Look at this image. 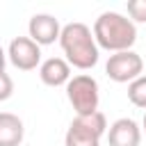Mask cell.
<instances>
[{
    "label": "cell",
    "instance_id": "6da1fadb",
    "mask_svg": "<svg viewBox=\"0 0 146 146\" xmlns=\"http://www.w3.org/2000/svg\"><path fill=\"white\" fill-rule=\"evenodd\" d=\"M59 46L66 55V62L68 66H75L80 71H89L98 64V57H100V50L96 46V39H94V32L89 25L80 23V21H73V23H66L59 32Z\"/></svg>",
    "mask_w": 146,
    "mask_h": 146
},
{
    "label": "cell",
    "instance_id": "7a4b0ae2",
    "mask_svg": "<svg viewBox=\"0 0 146 146\" xmlns=\"http://www.w3.org/2000/svg\"><path fill=\"white\" fill-rule=\"evenodd\" d=\"M94 39L98 50H110V52H121V50H132L137 41V25L119 14V11H103L94 21Z\"/></svg>",
    "mask_w": 146,
    "mask_h": 146
},
{
    "label": "cell",
    "instance_id": "3957f363",
    "mask_svg": "<svg viewBox=\"0 0 146 146\" xmlns=\"http://www.w3.org/2000/svg\"><path fill=\"white\" fill-rule=\"evenodd\" d=\"M66 98H68L71 107L75 110V116H87V114L98 112L100 89H98L96 78H91L89 73L73 75L66 82Z\"/></svg>",
    "mask_w": 146,
    "mask_h": 146
},
{
    "label": "cell",
    "instance_id": "277c9868",
    "mask_svg": "<svg viewBox=\"0 0 146 146\" xmlns=\"http://www.w3.org/2000/svg\"><path fill=\"white\" fill-rule=\"evenodd\" d=\"M105 132H107V119L103 112L75 116L64 135V146H100Z\"/></svg>",
    "mask_w": 146,
    "mask_h": 146
},
{
    "label": "cell",
    "instance_id": "5b68a950",
    "mask_svg": "<svg viewBox=\"0 0 146 146\" xmlns=\"http://www.w3.org/2000/svg\"><path fill=\"white\" fill-rule=\"evenodd\" d=\"M144 71V59L135 52V50H121V52H112L107 64H105V73L110 80L123 84V82H132L141 75Z\"/></svg>",
    "mask_w": 146,
    "mask_h": 146
},
{
    "label": "cell",
    "instance_id": "8992f818",
    "mask_svg": "<svg viewBox=\"0 0 146 146\" xmlns=\"http://www.w3.org/2000/svg\"><path fill=\"white\" fill-rule=\"evenodd\" d=\"M7 59L18 71H34L41 64V46L30 36H14L7 46Z\"/></svg>",
    "mask_w": 146,
    "mask_h": 146
},
{
    "label": "cell",
    "instance_id": "52a82bcc",
    "mask_svg": "<svg viewBox=\"0 0 146 146\" xmlns=\"http://www.w3.org/2000/svg\"><path fill=\"white\" fill-rule=\"evenodd\" d=\"M27 32L36 46H50V43L59 41L62 25L52 14H34L27 23Z\"/></svg>",
    "mask_w": 146,
    "mask_h": 146
},
{
    "label": "cell",
    "instance_id": "ba28073f",
    "mask_svg": "<svg viewBox=\"0 0 146 146\" xmlns=\"http://www.w3.org/2000/svg\"><path fill=\"white\" fill-rule=\"evenodd\" d=\"M107 144L110 146H139L141 144V128L135 119H116L107 128Z\"/></svg>",
    "mask_w": 146,
    "mask_h": 146
},
{
    "label": "cell",
    "instance_id": "9c48e42d",
    "mask_svg": "<svg viewBox=\"0 0 146 146\" xmlns=\"http://www.w3.org/2000/svg\"><path fill=\"white\" fill-rule=\"evenodd\" d=\"M39 78L48 87H62L71 80V66L64 57H48L39 64Z\"/></svg>",
    "mask_w": 146,
    "mask_h": 146
},
{
    "label": "cell",
    "instance_id": "30bf717a",
    "mask_svg": "<svg viewBox=\"0 0 146 146\" xmlns=\"http://www.w3.org/2000/svg\"><path fill=\"white\" fill-rule=\"evenodd\" d=\"M25 137L23 121L11 112H0V146H18Z\"/></svg>",
    "mask_w": 146,
    "mask_h": 146
},
{
    "label": "cell",
    "instance_id": "8fae6325",
    "mask_svg": "<svg viewBox=\"0 0 146 146\" xmlns=\"http://www.w3.org/2000/svg\"><path fill=\"white\" fill-rule=\"evenodd\" d=\"M128 100L135 107L146 110V75H139L137 80L128 84Z\"/></svg>",
    "mask_w": 146,
    "mask_h": 146
},
{
    "label": "cell",
    "instance_id": "7c38bea8",
    "mask_svg": "<svg viewBox=\"0 0 146 146\" xmlns=\"http://www.w3.org/2000/svg\"><path fill=\"white\" fill-rule=\"evenodd\" d=\"M128 16L135 25L146 23V0H130L128 2Z\"/></svg>",
    "mask_w": 146,
    "mask_h": 146
},
{
    "label": "cell",
    "instance_id": "4fadbf2b",
    "mask_svg": "<svg viewBox=\"0 0 146 146\" xmlns=\"http://www.w3.org/2000/svg\"><path fill=\"white\" fill-rule=\"evenodd\" d=\"M14 94V80L9 73H0V100H9Z\"/></svg>",
    "mask_w": 146,
    "mask_h": 146
},
{
    "label": "cell",
    "instance_id": "5bb4252c",
    "mask_svg": "<svg viewBox=\"0 0 146 146\" xmlns=\"http://www.w3.org/2000/svg\"><path fill=\"white\" fill-rule=\"evenodd\" d=\"M5 62H7V52L2 50V46H0V73L5 71Z\"/></svg>",
    "mask_w": 146,
    "mask_h": 146
},
{
    "label": "cell",
    "instance_id": "9a60e30c",
    "mask_svg": "<svg viewBox=\"0 0 146 146\" xmlns=\"http://www.w3.org/2000/svg\"><path fill=\"white\" fill-rule=\"evenodd\" d=\"M141 130L146 132V114H144V121H141Z\"/></svg>",
    "mask_w": 146,
    "mask_h": 146
}]
</instances>
